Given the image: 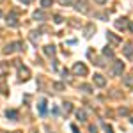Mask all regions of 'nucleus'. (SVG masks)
<instances>
[{
    "mask_svg": "<svg viewBox=\"0 0 133 133\" xmlns=\"http://www.w3.org/2000/svg\"><path fill=\"white\" fill-rule=\"evenodd\" d=\"M123 69H124V62L123 61H115L112 66V75L114 76H121L123 75Z\"/></svg>",
    "mask_w": 133,
    "mask_h": 133,
    "instance_id": "nucleus-3",
    "label": "nucleus"
},
{
    "mask_svg": "<svg viewBox=\"0 0 133 133\" xmlns=\"http://www.w3.org/2000/svg\"><path fill=\"white\" fill-rule=\"evenodd\" d=\"M103 55H105V57H110V59H112V57H114V50L110 48V46H107V48L103 50Z\"/></svg>",
    "mask_w": 133,
    "mask_h": 133,
    "instance_id": "nucleus-16",
    "label": "nucleus"
},
{
    "mask_svg": "<svg viewBox=\"0 0 133 133\" xmlns=\"http://www.w3.org/2000/svg\"><path fill=\"white\" fill-rule=\"evenodd\" d=\"M7 25L18 27V18H16V14H9V16H7Z\"/></svg>",
    "mask_w": 133,
    "mask_h": 133,
    "instance_id": "nucleus-7",
    "label": "nucleus"
},
{
    "mask_svg": "<svg viewBox=\"0 0 133 133\" xmlns=\"http://www.w3.org/2000/svg\"><path fill=\"white\" fill-rule=\"evenodd\" d=\"M5 115H7V119H11V121H16L18 119V112L16 110H7Z\"/></svg>",
    "mask_w": 133,
    "mask_h": 133,
    "instance_id": "nucleus-12",
    "label": "nucleus"
},
{
    "mask_svg": "<svg viewBox=\"0 0 133 133\" xmlns=\"http://www.w3.org/2000/svg\"><path fill=\"white\" fill-rule=\"evenodd\" d=\"M71 131L73 133H80V131H78V128H76V124H71Z\"/></svg>",
    "mask_w": 133,
    "mask_h": 133,
    "instance_id": "nucleus-25",
    "label": "nucleus"
},
{
    "mask_svg": "<svg viewBox=\"0 0 133 133\" xmlns=\"http://www.w3.org/2000/svg\"><path fill=\"white\" fill-rule=\"evenodd\" d=\"M14 50H23V43L21 41H16V43H11V44H7L5 48H4V53H12Z\"/></svg>",
    "mask_w": 133,
    "mask_h": 133,
    "instance_id": "nucleus-2",
    "label": "nucleus"
},
{
    "mask_svg": "<svg viewBox=\"0 0 133 133\" xmlns=\"http://www.w3.org/2000/svg\"><path fill=\"white\" fill-rule=\"evenodd\" d=\"M123 82L128 85V87H133V75H128V76H124Z\"/></svg>",
    "mask_w": 133,
    "mask_h": 133,
    "instance_id": "nucleus-14",
    "label": "nucleus"
},
{
    "mask_svg": "<svg viewBox=\"0 0 133 133\" xmlns=\"http://www.w3.org/2000/svg\"><path fill=\"white\" fill-rule=\"evenodd\" d=\"M12 133H21V131H12Z\"/></svg>",
    "mask_w": 133,
    "mask_h": 133,
    "instance_id": "nucleus-30",
    "label": "nucleus"
},
{
    "mask_svg": "<svg viewBox=\"0 0 133 133\" xmlns=\"http://www.w3.org/2000/svg\"><path fill=\"white\" fill-rule=\"evenodd\" d=\"M34 18L36 20H46V12L44 11H36L34 12Z\"/></svg>",
    "mask_w": 133,
    "mask_h": 133,
    "instance_id": "nucleus-13",
    "label": "nucleus"
},
{
    "mask_svg": "<svg viewBox=\"0 0 133 133\" xmlns=\"http://www.w3.org/2000/svg\"><path fill=\"white\" fill-rule=\"evenodd\" d=\"M37 107H39V112L41 114H46V99H41Z\"/></svg>",
    "mask_w": 133,
    "mask_h": 133,
    "instance_id": "nucleus-15",
    "label": "nucleus"
},
{
    "mask_svg": "<svg viewBox=\"0 0 133 133\" xmlns=\"http://www.w3.org/2000/svg\"><path fill=\"white\" fill-rule=\"evenodd\" d=\"M92 30H96V29H94V25H89V27H87V30H85V32H87L85 36H87V37H91V36H92Z\"/></svg>",
    "mask_w": 133,
    "mask_h": 133,
    "instance_id": "nucleus-20",
    "label": "nucleus"
},
{
    "mask_svg": "<svg viewBox=\"0 0 133 133\" xmlns=\"http://www.w3.org/2000/svg\"><path fill=\"white\" fill-rule=\"evenodd\" d=\"M0 18H2V11H0Z\"/></svg>",
    "mask_w": 133,
    "mask_h": 133,
    "instance_id": "nucleus-31",
    "label": "nucleus"
},
{
    "mask_svg": "<svg viewBox=\"0 0 133 133\" xmlns=\"http://www.w3.org/2000/svg\"><path fill=\"white\" fill-rule=\"evenodd\" d=\"M130 30H131V32H133V23H130Z\"/></svg>",
    "mask_w": 133,
    "mask_h": 133,
    "instance_id": "nucleus-29",
    "label": "nucleus"
},
{
    "mask_svg": "<svg viewBox=\"0 0 133 133\" xmlns=\"http://www.w3.org/2000/svg\"><path fill=\"white\" fill-rule=\"evenodd\" d=\"M76 117H78L80 123H85L87 121V112L85 110H76Z\"/></svg>",
    "mask_w": 133,
    "mask_h": 133,
    "instance_id": "nucleus-9",
    "label": "nucleus"
},
{
    "mask_svg": "<svg viewBox=\"0 0 133 133\" xmlns=\"http://www.w3.org/2000/svg\"><path fill=\"white\" fill-rule=\"evenodd\" d=\"M89 130H91V133H98V128H96V126H91Z\"/></svg>",
    "mask_w": 133,
    "mask_h": 133,
    "instance_id": "nucleus-26",
    "label": "nucleus"
},
{
    "mask_svg": "<svg viewBox=\"0 0 133 133\" xmlns=\"http://www.w3.org/2000/svg\"><path fill=\"white\" fill-rule=\"evenodd\" d=\"M103 128H105V131H107V133H114V128L110 126V124H103Z\"/></svg>",
    "mask_w": 133,
    "mask_h": 133,
    "instance_id": "nucleus-22",
    "label": "nucleus"
},
{
    "mask_svg": "<svg viewBox=\"0 0 133 133\" xmlns=\"http://www.w3.org/2000/svg\"><path fill=\"white\" fill-rule=\"evenodd\" d=\"M21 4H25V5H29V4H30V0H20Z\"/></svg>",
    "mask_w": 133,
    "mask_h": 133,
    "instance_id": "nucleus-27",
    "label": "nucleus"
},
{
    "mask_svg": "<svg viewBox=\"0 0 133 133\" xmlns=\"http://www.w3.org/2000/svg\"><path fill=\"white\" fill-rule=\"evenodd\" d=\"M94 2H98V4H105L107 0H94Z\"/></svg>",
    "mask_w": 133,
    "mask_h": 133,
    "instance_id": "nucleus-28",
    "label": "nucleus"
},
{
    "mask_svg": "<svg viewBox=\"0 0 133 133\" xmlns=\"http://www.w3.org/2000/svg\"><path fill=\"white\" fill-rule=\"evenodd\" d=\"M80 89L85 91V92H92V87H91V85H87V83H82V85H80Z\"/></svg>",
    "mask_w": 133,
    "mask_h": 133,
    "instance_id": "nucleus-17",
    "label": "nucleus"
},
{
    "mask_svg": "<svg viewBox=\"0 0 133 133\" xmlns=\"http://www.w3.org/2000/svg\"><path fill=\"white\" fill-rule=\"evenodd\" d=\"M18 68H20V78L21 80H27V78H29V76H30V71H29V68H25V66H18Z\"/></svg>",
    "mask_w": 133,
    "mask_h": 133,
    "instance_id": "nucleus-5",
    "label": "nucleus"
},
{
    "mask_svg": "<svg viewBox=\"0 0 133 133\" xmlns=\"http://www.w3.org/2000/svg\"><path fill=\"white\" fill-rule=\"evenodd\" d=\"M131 123H133V119H131Z\"/></svg>",
    "mask_w": 133,
    "mask_h": 133,
    "instance_id": "nucleus-33",
    "label": "nucleus"
},
{
    "mask_svg": "<svg viewBox=\"0 0 133 133\" xmlns=\"http://www.w3.org/2000/svg\"><path fill=\"white\" fill-rule=\"evenodd\" d=\"M53 87H55V91H62V89H64V83L57 82V83H55V85H53Z\"/></svg>",
    "mask_w": 133,
    "mask_h": 133,
    "instance_id": "nucleus-23",
    "label": "nucleus"
},
{
    "mask_svg": "<svg viewBox=\"0 0 133 133\" xmlns=\"http://www.w3.org/2000/svg\"><path fill=\"white\" fill-rule=\"evenodd\" d=\"M59 4H61V5H73L75 0H59Z\"/></svg>",
    "mask_w": 133,
    "mask_h": 133,
    "instance_id": "nucleus-19",
    "label": "nucleus"
},
{
    "mask_svg": "<svg viewBox=\"0 0 133 133\" xmlns=\"http://www.w3.org/2000/svg\"><path fill=\"white\" fill-rule=\"evenodd\" d=\"M51 4H53V0H41V5L46 9V7H50Z\"/></svg>",
    "mask_w": 133,
    "mask_h": 133,
    "instance_id": "nucleus-18",
    "label": "nucleus"
},
{
    "mask_svg": "<svg viewBox=\"0 0 133 133\" xmlns=\"http://www.w3.org/2000/svg\"><path fill=\"white\" fill-rule=\"evenodd\" d=\"M44 53H46L48 57H53V55H55V46H53V44H48V46H44Z\"/></svg>",
    "mask_w": 133,
    "mask_h": 133,
    "instance_id": "nucleus-10",
    "label": "nucleus"
},
{
    "mask_svg": "<svg viewBox=\"0 0 133 133\" xmlns=\"http://www.w3.org/2000/svg\"><path fill=\"white\" fill-rule=\"evenodd\" d=\"M53 20H55V23H62V21H64V18H62L61 14H55V18H53Z\"/></svg>",
    "mask_w": 133,
    "mask_h": 133,
    "instance_id": "nucleus-24",
    "label": "nucleus"
},
{
    "mask_svg": "<svg viewBox=\"0 0 133 133\" xmlns=\"http://www.w3.org/2000/svg\"><path fill=\"white\" fill-rule=\"evenodd\" d=\"M107 37H108V41L114 43V44H119V43H121V39H119L115 34H112V32H107Z\"/></svg>",
    "mask_w": 133,
    "mask_h": 133,
    "instance_id": "nucleus-8",
    "label": "nucleus"
},
{
    "mask_svg": "<svg viewBox=\"0 0 133 133\" xmlns=\"http://www.w3.org/2000/svg\"><path fill=\"white\" fill-rule=\"evenodd\" d=\"M0 2H4V0H0Z\"/></svg>",
    "mask_w": 133,
    "mask_h": 133,
    "instance_id": "nucleus-32",
    "label": "nucleus"
},
{
    "mask_svg": "<svg viewBox=\"0 0 133 133\" xmlns=\"http://www.w3.org/2000/svg\"><path fill=\"white\" fill-rule=\"evenodd\" d=\"M94 83H96L98 87H105V85H107V78L98 73V75H94Z\"/></svg>",
    "mask_w": 133,
    "mask_h": 133,
    "instance_id": "nucleus-4",
    "label": "nucleus"
},
{
    "mask_svg": "<svg viewBox=\"0 0 133 133\" xmlns=\"http://www.w3.org/2000/svg\"><path fill=\"white\" fill-rule=\"evenodd\" d=\"M124 55H126V57H131L133 55V44L131 43H128V44L124 46Z\"/></svg>",
    "mask_w": 133,
    "mask_h": 133,
    "instance_id": "nucleus-11",
    "label": "nucleus"
},
{
    "mask_svg": "<svg viewBox=\"0 0 133 133\" xmlns=\"http://www.w3.org/2000/svg\"><path fill=\"white\" fill-rule=\"evenodd\" d=\"M62 108H64V112H66V114L71 112V103H64V105H62Z\"/></svg>",
    "mask_w": 133,
    "mask_h": 133,
    "instance_id": "nucleus-21",
    "label": "nucleus"
},
{
    "mask_svg": "<svg viewBox=\"0 0 133 133\" xmlns=\"http://www.w3.org/2000/svg\"><path fill=\"white\" fill-rule=\"evenodd\" d=\"M115 27H117L119 30H124V29L128 27V20H126V18H121V20H117V21H115Z\"/></svg>",
    "mask_w": 133,
    "mask_h": 133,
    "instance_id": "nucleus-6",
    "label": "nucleus"
},
{
    "mask_svg": "<svg viewBox=\"0 0 133 133\" xmlns=\"http://www.w3.org/2000/svg\"><path fill=\"white\" fill-rule=\"evenodd\" d=\"M73 73H75L76 76H85V75H87V66L82 64V62H76V64L73 66Z\"/></svg>",
    "mask_w": 133,
    "mask_h": 133,
    "instance_id": "nucleus-1",
    "label": "nucleus"
}]
</instances>
